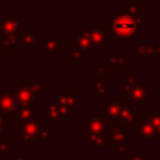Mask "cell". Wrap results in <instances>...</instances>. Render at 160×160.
<instances>
[{"label": "cell", "mask_w": 160, "mask_h": 160, "mask_svg": "<svg viewBox=\"0 0 160 160\" xmlns=\"http://www.w3.org/2000/svg\"><path fill=\"white\" fill-rule=\"evenodd\" d=\"M108 27L111 28L115 38H139L141 37L135 14L131 13L127 6H122L121 11L108 20Z\"/></svg>", "instance_id": "cell-1"}, {"label": "cell", "mask_w": 160, "mask_h": 160, "mask_svg": "<svg viewBox=\"0 0 160 160\" xmlns=\"http://www.w3.org/2000/svg\"><path fill=\"white\" fill-rule=\"evenodd\" d=\"M22 32H25V20L21 18L18 13H7L4 18H2L0 34L21 37Z\"/></svg>", "instance_id": "cell-2"}, {"label": "cell", "mask_w": 160, "mask_h": 160, "mask_svg": "<svg viewBox=\"0 0 160 160\" xmlns=\"http://www.w3.org/2000/svg\"><path fill=\"white\" fill-rule=\"evenodd\" d=\"M45 122L44 121H31V122H21L18 124V133H20V138L21 141L24 142V145L27 148L32 146V142L35 138L39 136V132L45 128Z\"/></svg>", "instance_id": "cell-3"}, {"label": "cell", "mask_w": 160, "mask_h": 160, "mask_svg": "<svg viewBox=\"0 0 160 160\" xmlns=\"http://www.w3.org/2000/svg\"><path fill=\"white\" fill-rule=\"evenodd\" d=\"M83 101V96L78 94V91L73 88H59L58 90V104L62 105L65 110H68V112L70 115H76L78 114V108H76V102Z\"/></svg>", "instance_id": "cell-4"}, {"label": "cell", "mask_w": 160, "mask_h": 160, "mask_svg": "<svg viewBox=\"0 0 160 160\" xmlns=\"http://www.w3.org/2000/svg\"><path fill=\"white\" fill-rule=\"evenodd\" d=\"M13 94L16 97L17 107H30L37 100V96L31 90L30 83H13Z\"/></svg>", "instance_id": "cell-5"}, {"label": "cell", "mask_w": 160, "mask_h": 160, "mask_svg": "<svg viewBox=\"0 0 160 160\" xmlns=\"http://www.w3.org/2000/svg\"><path fill=\"white\" fill-rule=\"evenodd\" d=\"M107 133V118L105 115H91L86 121L83 128V139H87L91 135Z\"/></svg>", "instance_id": "cell-6"}, {"label": "cell", "mask_w": 160, "mask_h": 160, "mask_svg": "<svg viewBox=\"0 0 160 160\" xmlns=\"http://www.w3.org/2000/svg\"><path fill=\"white\" fill-rule=\"evenodd\" d=\"M152 94H153V91L141 83V78H136L133 80V84H132V87H131L129 94H128V97H129V100H131L129 101L131 107H132L133 110L139 108L141 107V101H145V100L149 96H152Z\"/></svg>", "instance_id": "cell-7"}, {"label": "cell", "mask_w": 160, "mask_h": 160, "mask_svg": "<svg viewBox=\"0 0 160 160\" xmlns=\"http://www.w3.org/2000/svg\"><path fill=\"white\" fill-rule=\"evenodd\" d=\"M70 117L72 115L68 112V110H65L58 102L51 101L45 105V122H68Z\"/></svg>", "instance_id": "cell-8"}, {"label": "cell", "mask_w": 160, "mask_h": 160, "mask_svg": "<svg viewBox=\"0 0 160 160\" xmlns=\"http://www.w3.org/2000/svg\"><path fill=\"white\" fill-rule=\"evenodd\" d=\"M108 68L110 70H127L128 69V52L127 51H110L108 52Z\"/></svg>", "instance_id": "cell-9"}, {"label": "cell", "mask_w": 160, "mask_h": 160, "mask_svg": "<svg viewBox=\"0 0 160 160\" xmlns=\"http://www.w3.org/2000/svg\"><path fill=\"white\" fill-rule=\"evenodd\" d=\"M39 112L37 108H32L30 105V107H20L17 108L16 114L14 115H11V119H13L14 122H18V124H21V122H37L39 121Z\"/></svg>", "instance_id": "cell-10"}, {"label": "cell", "mask_w": 160, "mask_h": 160, "mask_svg": "<svg viewBox=\"0 0 160 160\" xmlns=\"http://www.w3.org/2000/svg\"><path fill=\"white\" fill-rule=\"evenodd\" d=\"M111 28L108 25H102V27H96L93 28L91 32V42H93V49L101 51L102 45L108 41V35H110Z\"/></svg>", "instance_id": "cell-11"}, {"label": "cell", "mask_w": 160, "mask_h": 160, "mask_svg": "<svg viewBox=\"0 0 160 160\" xmlns=\"http://www.w3.org/2000/svg\"><path fill=\"white\" fill-rule=\"evenodd\" d=\"M63 38H47L44 41V55L47 58H55L58 55V52L63 51Z\"/></svg>", "instance_id": "cell-12"}, {"label": "cell", "mask_w": 160, "mask_h": 160, "mask_svg": "<svg viewBox=\"0 0 160 160\" xmlns=\"http://www.w3.org/2000/svg\"><path fill=\"white\" fill-rule=\"evenodd\" d=\"M121 121L127 122L128 128H133L135 129L139 124H141V117L133 111V108L131 107V104H122L121 107Z\"/></svg>", "instance_id": "cell-13"}, {"label": "cell", "mask_w": 160, "mask_h": 160, "mask_svg": "<svg viewBox=\"0 0 160 160\" xmlns=\"http://www.w3.org/2000/svg\"><path fill=\"white\" fill-rule=\"evenodd\" d=\"M17 101L13 91L11 93H3L0 96V112L4 115H14L17 111Z\"/></svg>", "instance_id": "cell-14"}, {"label": "cell", "mask_w": 160, "mask_h": 160, "mask_svg": "<svg viewBox=\"0 0 160 160\" xmlns=\"http://www.w3.org/2000/svg\"><path fill=\"white\" fill-rule=\"evenodd\" d=\"M91 32H93V27L90 25H83L82 31L75 37L76 42L83 51H90L93 49V42H91Z\"/></svg>", "instance_id": "cell-15"}, {"label": "cell", "mask_w": 160, "mask_h": 160, "mask_svg": "<svg viewBox=\"0 0 160 160\" xmlns=\"http://www.w3.org/2000/svg\"><path fill=\"white\" fill-rule=\"evenodd\" d=\"M121 107H122L121 102H112V101L101 102L104 115L110 119H119L121 121Z\"/></svg>", "instance_id": "cell-16"}, {"label": "cell", "mask_w": 160, "mask_h": 160, "mask_svg": "<svg viewBox=\"0 0 160 160\" xmlns=\"http://www.w3.org/2000/svg\"><path fill=\"white\" fill-rule=\"evenodd\" d=\"M0 48L2 51H18L20 48V37L7 35V34H0Z\"/></svg>", "instance_id": "cell-17"}, {"label": "cell", "mask_w": 160, "mask_h": 160, "mask_svg": "<svg viewBox=\"0 0 160 160\" xmlns=\"http://www.w3.org/2000/svg\"><path fill=\"white\" fill-rule=\"evenodd\" d=\"M69 44H70V56H69L70 63L72 65H82L83 63V52H84V51L78 45L76 38H70Z\"/></svg>", "instance_id": "cell-18"}, {"label": "cell", "mask_w": 160, "mask_h": 160, "mask_svg": "<svg viewBox=\"0 0 160 160\" xmlns=\"http://www.w3.org/2000/svg\"><path fill=\"white\" fill-rule=\"evenodd\" d=\"M133 131H135L136 135H139V138L143 139V141H148V139H155L156 131L148 121L141 122V124H139Z\"/></svg>", "instance_id": "cell-19"}, {"label": "cell", "mask_w": 160, "mask_h": 160, "mask_svg": "<svg viewBox=\"0 0 160 160\" xmlns=\"http://www.w3.org/2000/svg\"><path fill=\"white\" fill-rule=\"evenodd\" d=\"M133 52L139 58H142V56H150V58L160 56L159 47H153V45H136L133 48Z\"/></svg>", "instance_id": "cell-20"}, {"label": "cell", "mask_w": 160, "mask_h": 160, "mask_svg": "<svg viewBox=\"0 0 160 160\" xmlns=\"http://www.w3.org/2000/svg\"><path fill=\"white\" fill-rule=\"evenodd\" d=\"M38 37H39V32H37V31H25V32L21 34L20 41H21V44L24 45L25 51H31V49H32V47L35 45Z\"/></svg>", "instance_id": "cell-21"}, {"label": "cell", "mask_w": 160, "mask_h": 160, "mask_svg": "<svg viewBox=\"0 0 160 160\" xmlns=\"http://www.w3.org/2000/svg\"><path fill=\"white\" fill-rule=\"evenodd\" d=\"M88 87L90 88H94L96 90V94L97 96H107L108 91H107V84L104 83V80L102 79H98L96 78L94 82H91L90 84H88Z\"/></svg>", "instance_id": "cell-22"}, {"label": "cell", "mask_w": 160, "mask_h": 160, "mask_svg": "<svg viewBox=\"0 0 160 160\" xmlns=\"http://www.w3.org/2000/svg\"><path fill=\"white\" fill-rule=\"evenodd\" d=\"M30 86H31V90H32V93L35 94L37 97H41V96H44V94H45V86H44V83H42L41 80L37 78V76H34V78L31 79Z\"/></svg>", "instance_id": "cell-23"}, {"label": "cell", "mask_w": 160, "mask_h": 160, "mask_svg": "<svg viewBox=\"0 0 160 160\" xmlns=\"http://www.w3.org/2000/svg\"><path fill=\"white\" fill-rule=\"evenodd\" d=\"M13 152V142L6 138L4 133L0 132V153H11Z\"/></svg>", "instance_id": "cell-24"}, {"label": "cell", "mask_w": 160, "mask_h": 160, "mask_svg": "<svg viewBox=\"0 0 160 160\" xmlns=\"http://www.w3.org/2000/svg\"><path fill=\"white\" fill-rule=\"evenodd\" d=\"M96 72H97V76L96 78L98 79H105L108 75H110V68H108V65H97L96 66Z\"/></svg>", "instance_id": "cell-25"}, {"label": "cell", "mask_w": 160, "mask_h": 160, "mask_svg": "<svg viewBox=\"0 0 160 160\" xmlns=\"http://www.w3.org/2000/svg\"><path fill=\"white\" fill-rule=\"evenodd\" d=\"M127 7L129 8V11L132 14L141 13V3H139L138 0H129V2L127 3Z\"/></svg>", "instance_id": "cell-26"}, {"label": "cell", "mask_w": 160, "mask_h": 160, "mask_svg": "<svg viewBox=\"0 0 160 160\" xmlns=\"http://www.w3.org/2000/svg\"><path fill=\"white\" fill-rule=\"evenodd\" d=\"M51 133H52V129H51V128H47V127H45L44 129L39 132L38 139H39V141H48V139L51 138Z\"/></svg>", "instance_id": "cell-27"}, {"label": "cell", "mask_w": 160, "mask_h": 160, "mask_svg": "<svg viewBox=\"0 0 160 160\" xmlns=\"http://www.w3.org/2000/svg\"><path fill=\"white\" fill-rule=\"evenodd\" d=\"M128 160H146V153H128Z\"/></svg>", "instance_id": "cell-28"}, {"label": "cell", "mask_w": 160, "mask_h": 160, "mask_svg": "<svg viewBox=\"0 0 160 160\" xmlns=\"http://www.w3.org/2000/svg\"><path fill=\"white\" fill-rule=\"evenodd\" d=\"M135 18H136V22H138V25L141 27V25H143L145 24V20H146V13H138V14H135Z\"/></svg>", "instance_id": "cell-29"}, {"label": "cell", "mask_w": 160, "mask_h": 160, "mask_svg": "<svg viewBox=\"0 0 160 160\" xmlns=\"http://www.w3.org/2000/svg\"><path fill=\"white\" fill-rule=\"evenodd\" d=\"M4 121H6V115L0 112V132H2V133H4V131H6Z\"/></svg>", "instance_id": "cell-30"}, {"label": "cell", "mask_w": 160, "mask_h": 160, "mask_svg": "<svg viewBox=\"0 0 160 160\" xmlns=\"http://www.w3.org/2000/svg\"><path fill=\"white\" fill-rule=\"evenodd\" d=\"M6 55H7V53H6L4 51L0 49V65H4L6 62H7V56Z\"/></svg>", "instance_id": "cell-31"}, {"label": "cell", "mask_w": 160, "mask_h": 160, "mask_svg": "<svg viewBox=\"0 0 160 160\" xmlns=\"http://www.w3.org/2000/svg\"><path fill=\"white\" fill-rule=\"evenodd\" d=\"M122 96H110L108 97V101H112V102H121Z\"/></svg>", "instance_id": "cell-32"}, {"label": "cell", "mask_w": 160, "mask_h": 160, "mask_svg": "<svg viewBox=\"0 0 160 160\" xmlns=\"http://www.w3.org/2000/svg\"><path fill=\"white\" fill-rule=\"evenodd\" d=\"M13 160H30V159H27L24 155H20V153H13Z\"/></svg>", "instance_id": "cell-33"}, {"label": "cell", "mask_w": 160, "mask_h": 160, "mask_svg": "<svg viewBox=\"0 0 160 160\" xmlns=\"http://www.w3.org/2000/svg\"><path fill=\"white\" fill-rule=\"evenodd\" d=\"M117 152L118 153H127V145H118V146H117Z\"/></svg>", "instance_id": "cell-34"}, {"label": "cell", "mask_w": 160, "mask_h": 160, "mask_svg": "<svg viewBox=\"0 0 160 160\" xmlns=\"http://www.w3.org/2000/svg\"><path fill=\"white\" fill-rule=\"evenodd\" d=\"M39 160H53V159H52V155H51V153H45L44 158L39 159Z\"/></svg>", "instance_id": "cell-35"}, {"label": "cell", "mask_w": 160, "mask_h": 160, "mask_svg": "<svg viewBox=\"0 0 160 160\" xmlns=\"http://www.w3.org/2000/svg\"><path fill=\"white\" fill-rule=\"evenodd\" d=\"M107 160H119V159H117V158H115V153H108Z\"/></svg>", "instance_id": "cell-36"}, {"label": "cell", "mask_w": 160, "mask_h": 160, "mask_svg": "<svg viewBox=\"0 0 160 160\" xmlns=\"http://www.w3.org/2000/svg\"><path fill=\"white\" fill-rule=\"evenodd\" d=\"M56 160H65V155L63 153H58L56 155Z\"/></svg>", "instance_id": "cell-37"}, {"label": "cell", "mask_w": 160, "mask_h": 160, "mask_svg": "<svg viewBox=\"0 0 160 160\" xmlns=\"http://www.w3.org/2000/svg\"><path fill=\"white\" fill-rule=\"evenodd\" d=\"M3 93H4V91H2V90H0V96H2V94H3Z\"/></svg>", "instance_id": "cell-38"}, {"label": "cell", "mask_w": 160, "mask_h": 160, "mask_svg": "<svg viewBox=\"0 0 160 160\" xmlns=\"http://www.w3.org/2000/svg\"><path fill=\"white\" fill-rule=\"evenodd\" d=\"M159 160H160V155H159Z\"/></svg>", "instance_id": "cell-39"}, {"label": "cell", "mask_w": 160, "mask_h": 160, "mask_svg": "<svg viewBox=\"0 0 160 160\" xmlns=\"http://www.w3.org/2000/svg\"><path fill=\"white\" fill-rule=\"evenodd\" d=\"M65 160H69V159H65Z\"/></svg>", "instance_id": "cell-40"}]
</instances>
